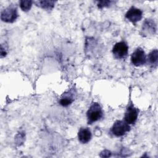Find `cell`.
Returning a JSON list of instances; mask_svg holds the SVG:
<instances>
[{
	"label": "cell",
	"instance_id": "8fae6325",
	"mask_svg": "<svg viewBox=\"0 0 158 158\" xmlns=\"http://www.w3.org/2000/svg\"><path fill=\"white\" fill-rule=\"evenodd\" d=\"M149 64V65L156 67L158 61V51L157 49H155L152 50L150 53L148 54V56L146 57V62Z\"/></svg>",
	"mask_w": 158,
	"mask_h": 158
},
{
	"label": "cell",
	"instance_id": "4fadbf2b",
	"mask_svg": "<svg viewBox=\"0 0 158 158\" xmlns=\"http://www.w3.org/2000/svg\"><path fill=\"white\" fill-rule=\"evenodd\" d=\"M32 3L33 2L31 1L22 0L20 1V7L23 11L27 12L31 9L32 6Z\"/></svg>",
	"mask_w": 158,
	"mask_h": 158
},
{
	"label": "cell",
	"instance_id": "ba28073f",
	"mask_svg": "<svg viewBox=\"0 0 158 158\" xmlns=\"http://www.w3.org/2000/svg\"><path fill=\"white\" fill-rule=\"evenodd\" d=\"M143 16V12L135 7H131L125 14V17L129 21L133 23H135L141 20Z\"/></svg>",
	"mask_w": 158,
	"mask_h": 158
},
{
	"label": "cell",
	"instance_id": "30bf717a",
	"mask_svg": "<svg viewBox=\"0 0 158 158\" xmlns=\"http://www.w3.org/2000/svg\"><path fill=\"white\" fill-rule=\"evenodd\" d=\"M74 101V94L73 92L70 90L62 94L61 96L59 103L64 107H67L70 105Z\"/></svg>",
	"mask_w": 158,
	"mask_h": 158
},
{
	"label": "cell",
	"instance_id": "7a4b0ae2",
	"mask_svg": "<svg viewBox=\"0 0 158 158\" xmlns=\"http://www.w3.org/2000/svg\"><path fill=\"white\" fill-rule=\"evenodd\" d=\"M130 130V127L126 122L123 120H117L111 128V132L114 136L119 137L123 136Z\"/></svg>",
	"mask_w": 158,
	"mask_h": 158
},
{
	"label": "cell",
	"instance_id": "5bb4252c",
	"mask_svg": "<svg viewBox=\"0 0 158 158\" xmlns=\"http://www.w3.org/2000/svg\"><path fill=\"white\" fill-rule=\"evenodd\" d=\"M110 1H98L97 5L99 9H102L103 7H108L110 5Z\"/></svg>",
	"mask_w": 158,
	"mask_h": 158
},
{
	"label": "cell",
	"instance_id": "277c9868",
	"mask_svg": "<svg viewBox=\"0 0 158 158\" xmlns=\"http://www.w3.org/2000/svg\"><path fill=\"white\" fill-rule=\"evenodd\" d=\"M131 62L136 67L141 66L146 62V55L141 48H136L131 55Z\"/></svg>",
	"mask_w": 158,
	"mask_h": 158
},
{
	"label": "cell",
	"instance_id": "5b68a950",
	"mask_svg": "<svg viewBox=\"0 0 158 158\" xmlns=\"http://www.w3.org/2000/svg\"><path fill=\"white\" fill-rule=\"evenodd\" d=\"M128 52V46L125 41H120L115 43L112 48L113 55L117 59H122L126 57Z\"/></svg>",
	"mask_w": 158,
	"mask_h": 158
},
{
	"label": "cell",
	"instance_id": "3957f363",
	"mask_svg": "<svg viewBox=\"0 0 158 158\" xmlns=\"http://www.w3.org/2000/svg\"><path fill=\"white\" fill-rule=\"evenodd\" d=\"M17 9L14 6H9L4 9L1 14V20L7 23H12L17 18Z\"/></svg>",
	"mask_w": 158,
	"mask_h": 158
},
{
	"label": "cell",
	"instance_id": "52a82bcc",
	"mask_svg": "<svg viewBox=\"0 0 158 158\" xmlns=\"http://www.w3.org/2000/svg\"><path fill=\"white\" fill-rule=\"evenodd\" d=\"M156 31V25L154 20L146 19L143 23L141 27V34L144 36L154 35Z\"/></svg>",
	"mask_w": 158,
	"mask_h": 158
},
{
	"label": "cell",
	"instance_id": "9c48e42d",
	"mask_svg": "<svg viewBox=\"0 0 158 158\" xmlns=\"http://www.w3.org/2000/svg\"><path fill=\"white\" fill-rule=\"evenodd\" d=\"M91 133L90 130L87 127L81 128L78 133V140L80 143L83 144H86L88 143L91 139Z\"/></svg>",
	"mask_w": 158,
	"mask_h": 158
},
{
	"label": "cell",
	"instance_id": "7c38bea8",
	"mask_svg": "<svg viewBox=\"0 0 158 158\" xmlns=\"http://www.w3.org/2000/svg\"><path fill=\"white\" fill-rule=\"evenodd\" d=\"M35 4H36L37 6L40 7L41 8L43 9H47V10H51L52 9L54 6L55 1H35Z\"/></svg>",
	"mask_w": 158,
	"mask_h": 158
},
{
	"label": "cell",
	"instance_id": "6da1fadb",
	"mask_svg": "<svg viewBox=\"0 0 158 158\" xmlns=\"http://www.w3.org/2000/svg\"><path fill=\"white\" fill-rule=\"evenodd\" d=\"M103 115L102 110L101 106L98 102H93L89 107L86 112V117L88 124L99 120Z\"/></svg>",
	"mask_w": 158,
	"mask_h": 158
},
{
	"label": "cell",
	"instance_id": "8992f818",
	"mask_svg": "<svg viewBox=\"0 0 158 158\" xmlns=\"http://www.w3.org/2000/svg\"><path fill=\"white\" fill-rule=\"evenodd\" d=\"M138 109L135 107L132 104L129 105L125 113L124 121L129 125L134 124L138 118Z\"/></svg>",
	"mask_w": 158,
	"mask_h": 158
}]
</instances>
